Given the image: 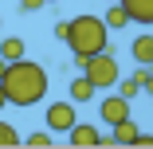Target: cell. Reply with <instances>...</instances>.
Returning a JSON list of instances; mask_svg holds the SVG:
<instances>
[{
    "label": "cell",
    "instance_id": "obj_1",
    "mask_svg": "<svg viewBox=\"0 0 153 149\" xmlns=\"http://www.w3.org/2000/svg\"><path fill=\"white\" fill-rule=\"evenodd\" d=\"M0 86H4V98L12 106H24L27 110V106L43 102V94H47V71L24 55V59H12V63L4 67Z\"/></svg>",
    "mask_w": 153,
    "mask_h": 149
},
{
    "label": "cell",
    "instance_id": "obj_2",
    "mask_svg": "<svg viewBox=\"0 0 153 149\" xmlns=\"http://www.w3.org/2000/svg\"><path fill=\"white\" fill-rule=\"evenodd\" d=\"M63 39H67L71 55L86 59V55L110 47V27L102 24V16H75V20H67V36Z\"/></svg>",
    "mask_w": 153,
    "mask_h": 149
},
{
    "label": "cell",
    "instance_id": "obj_3",
    "mask_svg": "<svg viewBox=\"0 0 153 149\" xmlns=\"http://www.w3.org/2000/svg\"><path fill=\"white\" fill-rule=\"evenodd\" d=\"M82 75L90 79V86L94 90H110V86L118 82V59L110 51H94V55H86V63H82Z\"/></svg>",
    "mask_w": 153,
    "mask_h": 149
},
{
    "label": "cell",
    "instance_id": "obj_4",
    "mask_svg": "<svg viewBox=\"0 0 153 149\" xmlns=\"http://www.w3.org/2000/svg\"><path fill=\"white\" fill-rule=\"evenodd\" d=\"M75 122H79V114H75V102H71V98H67V102H51L47 114H43V126H47L51 133H67Z\"/></svg>",
    "mask_w": 153,
    "mask_h": 149
},
{
    "label": "cell",
    "instance_id": "obj_5",
    "mask_svg": "<svg viewBox=\"0 0 153 149\" xmlns=\"http://www.w3.org/2000/svg\"><path fill=\"white\" fill-rule=\"evenodd\" d=\"M98 118H102L106 126L122 122V118H130V98H122V94H110V98H102V106H98Z\"/></svg>",
    "mask_w": 153,
    "mask_h": 149
},
{
    "label": "cell",
    "instance_id": "obj_6",
    "mask_svg": "<svg viewBox=\"0 0 153 149\" xmlns=\"http://www.w3.org/2000/svg\"><path fill=\"white\" fill-rule=\"evenodd\" d=\"M67 141H71L75 149H90V145H98V126H94V122H75V126L67 130Z\"/></svg>",
    "mask_w": 153,
    "mask_h": 149
},
{
    "label": "cell",
    "instance_id": "obj_7",
    "mask_svg": "<svg viewBox=\"0 0 153 149\" xmlns=\"http://www.w3.org/2000/svg\"><path fill=\"white\" fill-rule=\"evenodd\" d=\"M118 4L126 8L130 24H141V27H149V24H153V0H118Z\"/></svg>",
    "mask_w": 153,
    "mask_h": 149
},
{
    "label": "cell",
    "instance_id": "obj_8",
    "mask_svg": "<svg viewBox=\"0 0 153 149\" xmlns=\"http://www.w3.org/2000/svg\"><path fill=\"white\" fill-rule=\"evenodd\" d=\"M134 137H137V126H134V118H122V122H114L110 145H134Z\"/></svg>",
    "mask_w": 153,
    "mask_h": 149
},
{
    "label": "cell",
    "instance_id": "obj_9",
    "mask_svg": "<svg viewBox=\"0 0 153 149\" xmlns=\"http://www.w3.org/2000/svg\"><path fill=\"white\" fill-rule=\"evenodd\" d=\"M67 94H71V102L79 106V102H90V98H94V86H90V79L79 71V75L71 79V90H67Z\"/></svg>",
    "mask_w": 153,
    "mask_h": 149
},
{
    "label": "cell",
    "instance_id": "obj_10",
    "mask_svg": "<svg viewBox=\"0 0 153 149\" xmlns=\"http://www.w3.org/2000/svg\"><path fill=\"white\" fill-rule=\"evenodd\" d=\"M27 55V47H24V39L20 36H4L0 39V59H4V63H12V59H24Z\"/></svg>",
    "mask_w": 153,
    "mask_h": 149
},
{
    "label": "cell",
    "instance_id": "obj_11",
    "mask_svg": "<svg viewBox=\"0 0 153 149\" xmlns=\"http://www.w3.org/2000/svg\"><path fill=\"white\" fill-rule=\"evenodd\" d=\"M102 24L110 27V32H122V27L130 24V16H126V8H122L118 0H110V8H106V16H102Z\"/></svg>",
    "mask_w": 153,
    "mask_h": 149
},
{
    "label": "cell",
    "instance_id": "obj_12",
    "mask_svg": "<svg viewBox=\"0 0 153 149\" xmlns=\"http://www.w3.org/2000/svg\"><path fill=\"white\" fill-rule=\"evenodd\" d=\"M134 59H137L141 67L153 63V36H149V32H141V36L134 39Z\"/></svg>",
    "mask_w": 153,
    "mask_h": 149
},
{
    "label": "cell",
    "instance_id": "obj_13",
    "mask_svg": "<svg viewBox=\"0 0 153 149\" xmlns=\"http://www.w3.org/2000/svg\"><path fill=\"white\" fill-rule=\"evenodd\" d=\"M51 141H55V133H51V130H36V133H27V137H24V145H27V149H47Z\"/></svg>",
    "mask_w": 153,
    "mask_h": 149
},
{
    "label": "cell",
    "instance_id": "obj_14",
    "mask_svg": "<svg viewBox=\"0 0 153 149\" xmlns=\"http://www.w3.org/2000/svg\"><path fill=\"white\" fill-rule=\"evenodd\" d=\"M12 145H20V133H16V126H8L0 118V149H12Z\"/></svg>",
    "mask_w": 153,
    "mask_h": 149
},
{
    "label": "cell",
    "instance_id": "obj_15",
    "mask_svg": "<svg viewBox=\"0 0 153 149\" xmlns=\"http://www.w3.org/2000/svg\"><path fill=\"white\" fill-rule=\"evenodd\" d=\"M134 82H137V90L153 94V75H149V67H137V71H134Z\"/></svg>",
    "mask_w": 153,
    "mask_h": 149
},
{
    "label": "cell",
    "instance_id": "obj_16",
    "mask_svg": "<svg viewBox=\"0 0 153 149\" xmlns=\"http://www.w3.org/2000/svg\"><path fill=\"white\" fill-rule=\"evenodd\" d=\"M114 86H118V94H122V98H134V94H137L134 75H130V79H122V75H118V82H114Z\"/></svg>",
    "mask_w": 153,
    "mask_h": 149
},
{
    "label": "cell",
    "instance_id": "obj_17",
    "mask_svg": "<svg viewBox=\"0 0 153 149\" xmlns=\"http://www.w3.org/2000/svg\"><path fill=\"white\" fill-rule=\"evenodd\" d=\"M20 8L24 12H39V8H47V0H20Z\"/></svg>",
    "mask_w": 153,
    "mask_h": 149
},
{
    "label": "cell",
    "instance_id": "obj_18",
    "mask_svg": "<svg viewBox=\"0 0 153 149\" xmlns=\"http://www.w3.org/2000/svg\"><path fill=\"white\" fill-rule=\"evenodd\" d=\"M134 145H141V149H153V137H149V133H137V137H134Z\"/></svg>",
    "mask_w": 153,
    "mask_h": 149
},
{
    "label": "cell",
    "instance_id": "obj_19",
    "mask_svg": "<svg viewBox=\"0 0 153 149\" xmlns=\"http://www.w3.org/2000/svg\"><path fill=\"white\" fill-rule=\"evenodd\" d=\"M4 106H8V98H4V86H0V110H4Z\"/></svg>",
    "mask_w": 153,
    "mask_h": 149
},
{
    "label": "cell",
    "instance_id": "obj_20",
    "mask_svg": "<svg viewBox=\"0 0 153 149\" xmlns=\"http://www.w3.org/2000/svg\"><path fill=\"white\" fill-rule=\"evenodd\" d=\"M4 67H8V63H4V59H0V75H4Z\"/></svg>",
    "mask_w": 153,
    "mask_h": 149
},
{
    "label": "cell",
    "instance_id": "obj_21",
    "mask_svg": "<svg viewBox=\"0 0 153 149\" xmlns=\"http://www.w3.org/2000/svg\"><path fill=\"white\" fill-rule=\"evenodd\" d=\"M47 4H55V0H47Z\"/></svg>",
    "mask_w": 153,
    "mask_h": 149
},
{
    "label": "cell",
    "instance_id": "obj_22",
    "mask_svg": "<svg viewBox=\"0 0 153 149\" xmlns=\"http://www.w3.org/2000/svg\"><path fill=\"white\" fill-rule=\"evenodd\" d=\"M0 24H4V20H0Z\"/></svg>",
    "mask_w": 153,
    "mask_h": 149
}]
</instances>
